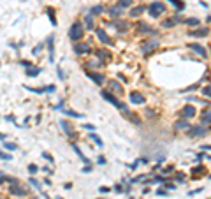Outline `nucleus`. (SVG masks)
I'll return each mask as SVG.
<instances>
[{
  "label": "nucleus",
  "instance_id": "1",
  "mask_svg": "<svg viewBox=\"0 0 211 199\" xmlns=\"http://www.w3.org/2000/svg\"><path fill=\"white\" fill-rule=\"evenodd\" d=\"M100 95H102V99H104V100H107V102H111V104H113L115 108H118V109H121V111H123L125 115H132V113L129 111V108H127V104H123V102H121V100L118 99L116 95H113V94H111L109 90H102V92H100Z\"/></svg>",
  "mask_w": 211,
  "mask_h": 199
},
{
  "label": "nucleus",
  "instance_id": "2",
  "mask_svg": "<svg viewBox=\"0 0 211 199\" xmlns=\"http://www.w3.org/2000/svg\"><path fill=\"white\" fill-rule=\"evenodd\" d=\"M83 34H85V27L79 21H76V23H72V27L69 30V39L74 41V42H79V39L83 37Z\"/></svg>",
  "mask_w": 211,
  "mask_h": 199
},
{
  "label": "nucleus",
  "instance_id": "3",
  "mask_svg": "<svg viewBox=\"0 0 211 199\" xmlns=\"http://www.w3.org/2000/svg\"><path fill=\"white\" fill-rule=\"evenodd\" d=\"M164 11H165V5H164L162 2H151V4L148 5V14H150L151 18H158V16H162Z\"/></svg>",
  "mask_w": 211,
  "mask_h": 199
},
{
  "label": "nucleus",
  "instance_id": "4",
  "mask_svg": "<svg viewBox=\"0 0 211 199\" xmlns=\"http://www.w3.org/2000/svg\"><path fill=\"white\" fill-rule=\"evenodd\" d=\"M85 74H86V78H90L92 81H95L99 86H102V85L106 83V78H104V74H100V72H93V71H85Z\"/></svg>",
  "mask_w": 211,
  "mask_h": 199
},
{
  "label": "nucleus",
  "instance_id": "5",
  "mask_svg": "<svg viewBox=\"0 0 211 199\" xmlns=\"http://www.w3.org/2000/svg\"><path fill=\"white\" fill-rule=\"evenodd\" d=\"M90 51H92V48H90L88 42H77V44H74V53H77V55H86Z\"/></svg>",
  "mask_w": 211,
  "mask_h": 199
},
{
  "label": "nucleus",
  "instance_id": "6",
  "mask_svg": "<svg viewBox=\"0 0 211 199\" xmlns=\"http://www.w3.org/2000/svg\"><path fill=\"white\" fill-rule=\"evenodd\" d=\"M9 194L18 196V198H23V196H26V189L19 187L18 183H12V185H9Z\"/></svg>",
  "mask_w": 211,
  "mask_h": 199
},
{
  "label": "nucleus",
  "instance_id": "7",
  "mask_svg": "<svg viewBox=\"0 0 211 199\" xmlns=\"http://www.w3.org/2000/svg\"><path fill=\"white\" fill-rule=\"evenodd\" d=\"M60 127H62V130L65 132V136H69V138H74V136H76V132L72 130L74 127H72L67 120H60Z\"/></svg>",
  "mask_w": 211,
  "mask_h": 199
},
{
  "label": "nucleus",
  "instance_id": "8",
  "mask_svg": "<svg viewBox=\"0 0 211 199\" xmlns=\"http://www.w3.org/2000/svg\"><path fill=\"white\" fill-rule=\"evenodd\" d=\"M193 115H195V108L193 106H190V104H187L181 111H179V116L183 120H188V118H192Z\"/></svg>",
  "mask_w": 211,
  "mask_h": 199
},
{
  "label": "nucleus",
  "instance_id": "9",
  "mask_svg": "<svg viewBox=\"0 0 211 199\" xmlns=\"http://www.w3.org/2000/svg\"><path fill=\"white\" fill-rule=\"evenodd\" d=\"M95 34H97V37H99V41H100L102 44H111V37L106 34L104 28H95Z\"/></svg>",
  "mask_w": 211,
  "mask_h": 199
},
{
  "label": "nucleus",
  "instance_id": "10",
  "mask_svg": "<svg viewBox=\"0 0 211 199\" xmlns=\"http://www.w3.org/2000/svg\"><path fill=\"white\" fill-rule=\"evenodd\" d=\"M129 99H130V102H132V104H144V102H146L144 95H143V94H139V92H130Z\"/></svg>",
  "mask_w": 211,
  "mask_h": 199
},
{
  "label": "nucleus",
  "instance_id": "11",
  "mask_svg": "<svg viewBox=\"0 0 211 199\" xmlns=\"http://www.w3.org/2000/svg\"><path fill=\"white\" fill-rule=\"evenodd\" d=\"M53 41H55V35L51 34L48 37V49H49V62H55V46H53Z\"/></svg>",
  "mask_w": 211,
  "mask_h": 199
},
{
  "label": "nucleus",
  "instance_id": "12",
  "mask_svg": "<svg viewBox=\"0 0 211 199\" xmlns=\"http://www.w3.org/2000/svg\"><path fill=\"white\" fill-rule=\"evenodd\" d=\"M95 57L100 60V62H107V60L111 58V53L106 51L104 48H100V49H97V51H95Z\"/></svg>",
  "mask_w": 211,
  "mask_h": 199
},
{
  "label": "nucleus",
  "instance_id": "13",
  "mask_svg": "<svg viewBox=\"0 0 211 199\" xmlns=\"http://www.w3.org/2000/svg\"><path fill=\"white\" fill-rule=\"evenodd\" d=\"M71 144H72V150H74V152L77 153V157H79V159H81L83 162H85V166H92V160L88 159V157H85V155H83V152H81V150L77 148V144H76V143H71Z\"/></svg>",
  "mask_w": 211,
  "mask_h": 199
},
{
  "label": "nucleus",
  "instance_id": "14",
  "mask_svg": "<svg viewBox=\"0 0 211 199\" xmlns=\"http://www.w3.org/2000/svg\"><path fill=\"white\" fill-rule=\"evenodd\" d=\"M210 34V30L204 27V28H197V30H190L188 32V35H192V37H206Z\"/></svg>",
  "mask_w": 211,
  "mask_h": 199
},
{
  "label": "nucleus",
  "instance_id": "15",
  "mask_svg": "<svg viewBox=\"0 0 211 199\" xmlns=\"http://www.w3.org/2000/svg\"><path fill=\"white\" fill-rule=\"evenodd\" d=\"M202 134H206V129H202V127H190V130H188V136H192V138H199Z\"/></svg>",
  "mask_w": 211,
  "mask_h": 199
},
{
  "label": "nucleus",
  "instance_id": "16",
  "mask_svg": "<svg viewBox=\"0 0 211 199\" xmlns=\"http://www.w3.org/2000/svg\"><path fill=\"white\" fill-rule=\"evenodd\" d=\"M190 48H192L195 53H199L202 58H206V57H208V51H206V48H202L201 44H190Z\"/></svg>",
  "mask_w": 211,
  "mask_h": 199
},
{
  "label": "nucleus",
  "instance_id": "17",
  "mask_svg": "<svg viewBox=\"0 0 211 199\" xmlns=\"http://www.w3.org/2000/svg\"><path fill=\"white\" fill-rule=\"evenodd\" d=\"M158 46V42L157 41H146V42H143V51L144 53H148V51H151L153 48H157Z\"/></svg>",
  "mask_w": 211,
  "mask_h": 199
},
{
  "label": "nucleus",
  "instance_id": "18",
  "mask_svg": "<svg viewBox=\"0 0 211 199\" xmlns=\"http://www.w3.org/2000/svg\"><path fill=\"white\" fill-rule=\"evenodd\" d=\"M144 11H146V7H144V5H137V7H132V9H130V16H132V18H137V16H141Z\"/></svg>",
  "mask_w": 211,
  "mask_h": 199
},
{
  "label": "nucleus",
  "instance_id": "19",
  "mask_svg": "<svg viewBox=\"0 0 211 199\" xmlns=\"http://www.w3.org/2000/svg\"><path fill=\"white\" fill-rule=\"evenodd\" d=\"M62 115H67L71 118H85V115H81L77 111H72V109H62Z\"/></svg>",
  "mask_w": 211,
  "mask_h": 199
},
{
  "label": "nucleus",
  "instance_id": "20",
  "mask_svg": "<svg viewBox=\"0 0 211 199\" xmlns=\"http://www.w3.org/2000/svg\"><path fill=\"white\" fill-rule=\"evenodd\" d=\"M2 183H18V180L16 178H12V176H7V175H4V173H0V185Z\"/></svg>",
  "mask_w": 211,
  "mask_h": 199
},
{
  "label": "nucleus",
  "instance_id": "21",
  "mask_svg": "<svg viewBox=\"0 0 211 199\" xmlns=\"http://www.w3.org/2000/svg\"><path fill=\"white\" fill-rule=\"evenodd\" d=\"M137 28H139V32H144V34H153V28L151 27H148L146 23H143V21H139L137 23Z\"/></svg>",
  "mask_w": 211,
  "mask_h": 199
},
{
  "label": "nucleus",
  "instance_id": "22",
  "mask_svg": "<svg viewBox=\"0 0 211 199\" xmlns=\"http://www.w3.org/2000/svg\"><path fill=\"white\" fill-rule=\"evenodd\" d=\"M178 21H179V18H178V16H173L171 20H164V21H162V27L169 28V27H173V25H176Z\"/></svg>",
  "mask_w": 211,
  "mask_h": 199
},
{
  "label": "nucleus",
  "instance_id": "23",
  "mask_svg": "<svg viewBox=\"0 0 211 199\" xmlns=\"http://www.w3.org/2000/svg\"><path fill=\"white\" fill-rule=\"evenodd\" d=\"M107 85H109V88H111L113 92H116V94H121V86H120V83H118V81L111 80Z\"/></svg>",
  "mask_w": 211,
  "mask_h": 199
},
{
  "label": "nucleus",
  "instance_id": "24",
  "mask_svg": "<svg viewBox=\"0 0 211 199\" xmlns=\"http://www.w3.org/2000/svg\"><path fill=\"white\" fill-rule=\"evenodd\" d=\"M109 14H111L113 18H120V16H121V7H120V5L111 7V9H109Z\"/></svg>",
  "mask_w": 211,
  "mask_h": 199
},
{
  "label": "nucleus",
  "instance_id": "25",
  "mask_svg": "<svg viewBox=\"0 0 211 199\" xmlns=\"http://www.w3.org/2000/svg\"><path fill=\"white\" fill-rule=\"evenodd\" d=\"M85 28H86V30H92V28H93V18H92V14L85 16Z\"/></svg>",
  "mask_w": 211,
  "mask_h": 199
},
{
  "label": "nucleus",
  "instance_id": "26",
  "mask_svg": "<svg viewBox=\"0 0 211 199\" xmlns=\"http://www.w3.org/2000/svg\"><path fill=\"white\" fill-rule=\"evenodd\" d=\"M39 74H40V67H30V69H26V76H30V78L39 76Z\"/></svg>",
  "mask_w": 211,
  "mask_h": 199
},
{
  "label": "nucleus",
  "instance_id": "27",
  "mask_svg": "<svg viewBox=\"0 0 211 199\" xmlns=\"http://www.w3.org/2000/svg\"><path fill=\"white\" fill-rule=\"evenodd\" d=\"M46 13H48V16H49V20H51V25H53V27H57V20H55V9H53V7H48V9H46Z\"/></svg>",
  "mask_w": 211,
  "mask_h": 199
},
{
  "label": "nucleus",
  "instance_id": "28",
  "mask_svg": "<svg viewBox=\"0 0 211 199\" xmlns=\"http://www.w3.org/2000/svg\"><path fill=\"white\" fill-rule=\"evenodd\" d=\"M2 144H4V148H5V150H9V152H14V150H18V144H14V143H7V141H4Z\"/></svg>",
  "mask_w": 211,
  "mask_h": 199
},
{
  "label": "nucleus",
  "instance_id": "29",
  "mask_svg": "<svg viewBox=\"0 0 211 199\" xmlns=\"http://www.w3.org/2000/svg\"><path fill=\"white\" fill-rule=\"evenodd\" d=\"M100 13H104V7H102V5H95V7L90 9V14H92V16H97V14H100Z\"/></svg>",
  "mask_w": 211,
  "mask_h": 199
},
{
  "label": "nucleus",
  "instance_id": "30",
  "mask_svg": "<svg viewBox=\"0 0 211 199\" xmlns=\"http://www.w3.org/2000/svg\"><path fill=\"white\" fill-rule=\"evenodd\" d=\"M201 120H202L204 123H211V111H202Z\"/></svg>",
  "mask_w": 211,
  "mask_h": 199
},
{
  "label": "nucleus",
  "instance_id": "31",
  "mask_svg": "<svg viewBox=\"0 0 211 199\" xmlns=\"http://www.w3.org/2000/svg\"><path fill=\"white\" fill-rule=\"evenodd\" d=\"M90 139L93 141L97 146H102V144H104V143H102V139H100V138H99L97 134H93V132H90Z\"/></svg>",
  "mask_w": 211,
  "mask_h": 199
},
{
  "label": "nucleus",
  "instance_id": "32",
  "mask_svg": "<svg viewBox=\"0 0 211 199\" xmlns=\"http://www.w3.org/2000/svg\"><path fill=\"white\" fill-rule=\"evenodd\" d=\"M0 160H12V155H11L9 152H4V150H0Z\"/></svg>",
  "mask_w": 211,
  "mask_h": 199
},
{
  "label": "nucleus",
  "instance_id": "33",
  "mask_svg": "<svg viewBox=\"0 0 211 199\" xmlns=\"http://www.w3.org/2000/svg\"><path fill=\"white\" fill-rule=\"evenodd\" d=\"M127 28H129V23L127 21H120L118 23V32H127Z\"/></svg>",
  "mask_w": 211,
  "mask_h": 199
},
{
  "label": "nucleus",
  "instance_id": "34",
  "mask_svg": "<svg viewBox=\"0 0 211 199\" xmlns=\"http://www.w3.org/2000/svg\"><path fill=\"white\" fill-rule=\"evenodd\" d=\"M26 169H28V173H30V175H35V173L39 171V166H37V164H28V167H26Z\"/></svg>",
  "mask_w": 211,
  "mask_h": 199
},
{
  "label": "nucleus",
  "instance_id": "35",
  "mask_svg": "<svg viewBox=\"0 0 211 199\" xmlns=\"http://www.w3.org/2000/svg\"><path fill=\"white\" fill-rule=\"evenodd\" d=\"M81 129H86V130H90V132H93V130H95L97 127H95V125H93V123H83V125H81Z\"/></svg>",
  "mask_w": 211,
  "mask_h": 199
},
{
  "label": "nucleus",
  "instance_id": "36",
  "mask_svg": "<svg viewBox=\"0 0 211 199\" xmlns=\"http://www.w3.org/2000/svg\"><path fill=\"white\" fill-rule=\"evenodd\" d=\"M55 90H57L55 85H48V86H44V94H53Z\"/></svg>",
  "mask_w": 211,
  "mask_h": 199
},
{
  "label": "nucleus",
  "instance_id": "37",
  "mask_svg": "<svg viewBox=\"0 0 211 199\" xmlns=\"http://www.w3.org/2000/svg\"><path fill=\"white\" fill-rule=\"evenodd\" d=\"M183 127H188V122H187V120H181V122H178V123L174 125V129H183Z\"/></svg>",
  "mask_w": 211,
  "mask_h": 199
},
{
  "label": "nucleus",
  "instance_id": "38",
  "mask_svg": "<svg viewBox=\"0 0 211 199\" xmlns=\"http://www.w3.org/2000/svg\"><path fill=\"white\" fill-rule=\"evenodd\" d=\"M118 5H120L121 9H123V7H129V5H132V0H120Z\"/></svg>",
  "mask_w": 211,
  "mask_h": 199
},
{
  "label": "nucleus",
  "instance_id": "39",
  "mask_svg": "<svg viewBox=\"0 0 211 199\" xmlns=\"http://www.w3.org/2000/svg\"><path fill=\"white\" fill-rule=\"evenodd\" d=\"M169 2H171V4H173V5H176V7H178V11H181V9H183V7H185V5H183V4H181V2H179V0H169Z\"/></svg>",
  "mask_w": 211,
  "mask_h": 199
},
{
  "label": "nucleus",
  "instance_id": "40",
  "mask_svg": "<svg viewBox=\"0 0 211 199\" xmlns=\"http://www.w3.org/2000/svg\"><path fill=\"white\" fill-rule=\"evenodd\" d=\"M42 159L49 160V162H51V164H53V157H51V153H48V152H42Z\"/></svg>",
  "mask_w": 211,
  "mask_h": 199
},
{
  "label": "nucleus",
  "instance_id": "41",
  "mask_svg": "<svg viewBox=\"0 0 211 199\" xmlns=\"http://www.w3.org/2000/svg\"><path fill=\"white\" fill-rule=\"evenodd\" d=\"M187 25H199V20H197V18H188V20H187Z\"/></svg>",
  "mask_w": 211,
  "mask_h": 199
},
{
  "label": "nucleus",
  "instance_id": "42",
  "mask_svg": "<svg viewBox=\"0 0 211 199\" xmlns=\"http://www.w3.org/2000/svg\"><path fill=\"white\" fill-rule=\"evenodd\" d=\"M40 49H42V44H39V46H35V48L32 49V55H39V53H40Z\"/></svg>",
  "mask_w": 211,
  "mask_h": 199
},
{
  "label": "nucleus",
  "instance_id": "43",
  "mask_svg": "<svg viewBox=\"0 0 211 199\" xmlns=\"http://www.w3.org/2000/svg\"><path fill=\"white\" fill-rule=\"evenodd\" d=\"M202 94L208 95V97H211V86H204V88H202Z\"/></svg>",
  "mask_w": 211,
  "mask_h": 199
},
{
  "label": "nucleus",
  "instance_id": "44",
  "mask_svg": "<svg viewBox=\"0 0 211 199\" xmlns=\"http://www.w3.org/2000/svg\"><path fill=\"white\" fill-rule=\"evenodd\" d=\"M57 72H58V78L63 80V71H62V67H57Z\"/></svg>",
  "mask_w": 211,
  "mask_h": 199
},
{
  "label": "nucleus",
  "instance_id": "45",
  "mask_svg": "<svg viewBox=\"0 0 211 199\" xmlns=\"http://www.w3.org/2000/svg\"><path fill=\"white\" fill-rule=\"evenodd\" d=\"M81 171H83V173H92V166H85Z\"/></svg>",
  "mask_w": 211,
  "mask_h": 199
},
{
  "label": "nucleus",
  "instance_id": "46",
  "mask_svg": "<svg viewBox=\"0 0 211 199\" xmlns=\"http://www.w3.org/2000/svg\"><path fill=\"white\" fill-rule=\"evenodd\" d=\"M42 171H44V173H48L49 176L53 175V169H51V167H42Z\"/></svg>",
  "mask_w": 211,
  "mask_h": 199
},
{
  "label": "nucleus",
  "instance_id": "47",
  "mask_svg": "<svg viewBox=\"0 0 211 199\" xmlns=\"http://www.w3.org/2000/svg\"><path fill=\"white\" fill-rule=\"evenodd\" d=\"M165 194H167V192H165L164 189H158V190H157V196H165Z\"/></svg>",
  "mask_w": 211,
  "mask_h": 199
},
{
  "label": "nucleus",
  "instance_id": "48",
  "mask_svg": "<svg viewBox=\"0 0 211 199\" xmlns=\"http://www.w3.org/2000/svg\"><path fill=\"white\" fill-rule=\"evenodd\" d=\"M115 190H116V192H123V187L118 183V185H115Z\"/></svg>",
  "mask_w": 211,
  "mask_h": 199
},
{
  "label": "nucleus",
  "instance_id": "49",
  "mask_svg": "<svg viewBox=\"0 0 211 199\" xmlns=\"http://www.w3.org/2000/svg\"><path fill=\"white\" fill-rule=\"evenodd\" d=\"M21 65H23V67H28V69H30V62H26V60H21Z\"/></svg>",
  "mask_w": 211,
  "mask_h": 199
},
{
  "label": "nucleus",
  "instance_id": "50",
  "mask_svg": "<svg viewBox=\"0 0 211 199\" xmlns=\"http://www.w3.org/2000/svg\"><path fill=\"white\" fill-rule=\"evenodd\" d=\"M99 190H100V192H102V194H104V192H109V187H100V189H99Z\"/></svg>",
  "mask_w": 211,
  "mask_h": 199
},
{
  "label": "nucleus",
  "instance_id": "51",
  "mask_svg": "<svg viewBox=\"0 0 211 199\" xmlns=\"http://www.w3.org/2000/svg\"><path fill=\"white\" fill-rule=\"evenodd\" d=\"M44 185H48V187H51L53 183H51V180H49V178H46V180H44Z\"/></svg>",
  "mask_w": 211,
  "mask_h": 199
},
{
  "label": "nucleus",
  "instance_id": "52",
  "mask_svg": "<svg viewBox=\"0 0 211 199\" xmlns=\"http://www.w3.org/2000/svg\"><path fill=\"white\" fill-rule=\"evenodd\" d=\"M99 164L104 166V164H106V159H104V157H99Z\"/></svg>",
  "mask_w": 211,
  "mask_h": 199
},
{
  "label": "nucleus",
  "instance_id": "53",
  "mask_svg": "<svg viewBox=\"0 0 211 199\" xmlns=\"http://www.w3.org/2000/svg\"><path fill=\"white\" fill-rule=\"evenodd\" d=\"M193 171H195V175H201V173H202V167H195Z\"/></svg>",
  "mask_w": 211,
  "mask_h": 199
},
{
  "label": "nucleus",
  "instance_id": "54",
  "mask_svg": "<svg viewBox=\"0 0 211 199\" xmlns=\"http://www.w3.org/2000/svg\"><path fill=\"white\" fill-rule=\"evenodd\" d=\"M0 139H5V134H2V132H0Z\"/></svg>",
  "mask_w": 211,
  "mask_h": 199
},
{
  "label": "nucleus",
  "instance_id": "55",
  "mask_svg": "<svg viewBox=\"0 0 211 199\" xmlns=\"http://www.w3.org/2000/svg\"><path fill=\"white\" fill-rule=\"evenodd\" d=\"M55 199H62V198H60V196H58V198H55Z\"/></svg>",
  "mask_w": 211,
  "mask_h": 199
},
{
  "label": "nucleus",
  "instance_id": "56",
  "mask_svg": "<svg viewBox=\"0 0 211 199\" xmlns=\"http://www.w3.org/2000/svg\"><path fill=\"white\" fill-rule=\"evenodd\" d=\"M32 199H39V198H32Z\"/></svg>",
  "mask_w": 211,
  "mask_h": 199
}]
</instances>
